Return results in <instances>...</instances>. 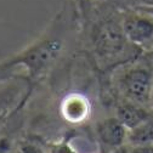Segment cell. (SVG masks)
<instances>
[{"instance_id":"1","label":"cell","mask_w":153,"mask_h":153,"mask_svg":"<svg viewBox=\"0 0 153 153\" xmlns=\"http://www.w3.org/2000/svg\"><path fill=\"white\" fill-rule=\"evenodd\" d=\"M83 23L82 36L88 53L103 72L131 62L143 52L124 34L120 7L109 0H82L75 4Z\"/></svg>"},{"instance_id":"2","label":"cell","mask_w":153,"mask_h":153,"mask_svg":"<svg viewBox=\"0 0 153 153\" xmlns=\"http://www.w3.org/2000/svg\"><path fill=\"white\" fill-rule=\"evenodd\" d=\"M78 22L79 13L76 7L67 5L55 16L46 30L38 39L5 61L12 67L25 68L27 82L44 79L66 52Z\"/></svg>"},{"instance_id":"3","label":"cell","mask_w":153,"mask_h":153,"mask_svg":"<svg viewBox=\"0 0 153 153\" xmlns=\"http://www.w3.org/2000/svg\"><path fill=\"white\" fill-rule=\"evenodd\" d=\"M116 84L122 99L149 107L153 88V61L149 52L117 67Z\"/></svg>"},{"instance_id":"4","label":"cell","mask_w":153,"mask_h":153,"mask_svg":"<svg viewBox=\"0 0 153 153\" xmlns=\"http://www.w3.org/2000/svg\"><path fill=\"white\" fill-rule=\"evenodd\" d=\"M122 27L126 39L143 52L153 50V15L142 9L120 7Z\"/></svg>"},{"instance_id":"5","label":"cell","mask_w":153,"mask_h":153,"mask_svg":"<svg viewBox=\"0 0 153 153\" xmlns=\"http://www.w3.org/2000/svg\"><path fill=\"white\" fill-rule=\"evenodd\" d=\"M95 131L102 153H109L128 143V130L117 117H107L99 120Z\"/></svg>"},{"instance_id":"6","label":"cell","mask_w":153,"mask_h":153,"mask_svg":"<svg viewBox=\"0 0 153 153\" xmlns=\"http://www.w3.org/2000/svg\"><path fill=\"white\" fill-rule=\"evenodd\" d=\"M91 102L83 92H69L60 103V113L69 124H83L91 116Z\"/></svg>"},{"instance_id":"7","label":"cell","mask_w":153,"mask_h":153,"mask_svg":"<svg viewBox=\"0 0 153 153\" xmlns=\"http://www.w3.org/2000/svg\"><path fill=\"white\" fill-rule=\"evenodd\" d=\"M152 114L153 111L151 108L128 101L125 99H122L116 108V117L126 128L128 131L147 120Z\"/></svg>"},{"instance_id":"8","label":"cell","mask_w":153,"mask_h":153,"mask_svg":"<svg viewBox=\"0 0 153 153\" xmlns=\"http://www.w3.org/2000/svg\"><path fill=\"white\" fill-rule=\"evenodd\" d=\"M13 79L0 83V120L17 108L18 103L23 102L28 96V92H23L21 84L12 82Z\"/></svg>"},{"instance_id":"9","label":"cell","mask_w":153,"mask_h":153,"mask_svg":"<svg viewBox=\"0 0 153 153\" xmlns=\"http://www.w3.org/2000/svg\"><path fill=\"white\" fill-rule=\"evenodd\" d=\"M126 141L131 146L153 143V114L147 120L128 131Z\"/></svg>"},{"instance_id":"10","label":"cell","mask_w":153,"mask_h":153,"mask_svg":"<svg viewBox=\"0 0 153 153\" xmlns=\"http://www.w3.org/2000/svg\"><path fill=\"white\" fill-rule=\"evenodd\" d=\"M45 149V153H78L73 147L71 139L68 136L55 142H43L40 143Z\"/></svg>"},{"instance_id":"11","label":"cell","mask_w":153,"mask_h":153,"mask_svg":"<svg viewBox=\"0 0 153 153\" xmlns=\"http://www.w3.org/2000/svg\"><path fill=\"white\" fill-rule=\"evenodd\" d=\"M119 7L130 9H149L153 7V0H109Z\"/></svg>"},{"instance_id":"12","label":"cell","mask_w":153,"mask_h":153,"mask_svg":"<svg viewBox=\"0 0 153 153\" xmlns=\"http://www.w3.org/2000/svg\"><path fill=\"white\" fill-rule=\"evenodd\" d=\"M17 153H45V149L38 142L20 141L17 142Z\"/></svg>"},{"instance_id":"13","label":"cell","mask_w":153,"mask_h":153,"mask_svg":"<svg viewBox=\"0 0 153 153\" xmlns=\"http://www.w3.org/2000/svg\"><path fill=\"white\" fill-rule=\"evenodd\" d=\"M15 69H16V67L10 66L5 60L0 62V83H4V82H7L10 79L16 78L13 75Z\"/></svg>"},{"instance_id":"14","label":"cell","mask_w":153,"mask_h":153,"mask_svg":"<svg viewBox=\"0 0 153 153\" xmlns=\"http://www.w3.org/2000/svg\"><path fill=\"white\" fill-rule=\"evenodd\" d=\"M0 153H17V142L10 136H0Z\"/></svg>"},{"instance_id":"15","label":"cell","mask_w":153,"mask_h":153,"mask_svg":"<svg viewBox=\"0 0 153 153\" xmlns=\"http://www.w3.org/2000/svg\"><path fill=\"white\" fill-rule=\"evenodd\" d=\"M130 153H153V143L145 145H130Z\"/></svg>"},{"instance_id":"16","label":"cell","mask_w":153,"mask_h":153,"mask_svg":"<svg viewBox=\"0 0 153 153\" xmlns=\"http://www.w3.org/2000/svg\"><path fill=\"white\" fill-rule=\"evenodd\" d=\"M109 153H130V145L125 143V145H123V146H120V147H118L116 149H113Z\"/></svg>"},{"instance_id":"17","label":"cell","mask_w":153,"mask_h":153,"mask_svg":"<svg viewBox=\"0 0 153 153\" xmlns=\"http://www.w3.org/2000/svg\"><path fill=\"white\" fill-rule=\"evenodd\" d=\"M149 107L153 111V88H152V92H151V99H149Z\"/></svg>"},{"instance_id":"18","label":"cell","mask_w":153,"mask_h":153,"mask_svg":"<svg viewBox=\"0 0 153 153\" xmlns=\"http://www.w3.org/2000/svg\"><path fill=\"white\" fill-rule=\"evenodd\" d=\"M149 55H151V57H152V61H153V50L149 52Z\"/></svg>"},{"instance_id":"19","label":"cell","mask_w":153,"mask_h":153,"mask_svg":"<svg viewBox=\"0 0 153 153\" xmlns=\"http://www.w3.org/2000/svg\"><path fill=\"white\" fill-rule=\"evenodd\" d=\"M79 1H82V0H75V4H78Z\"/></svg>"}]
</instances>
